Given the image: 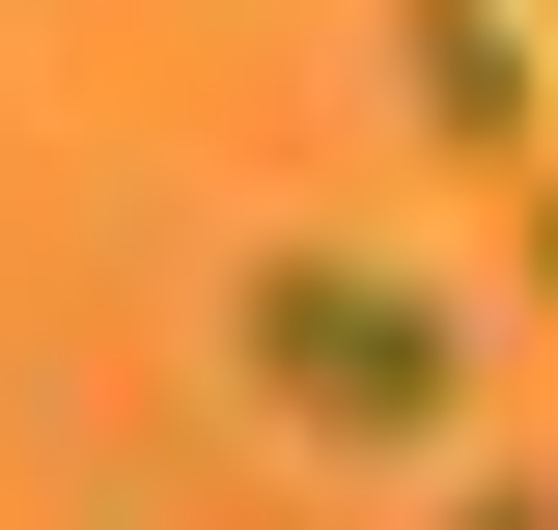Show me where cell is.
Wrapping results in <instances>:
<instances>
[{
    "instance_id": "5",
    "label": "cell",
    "mask_w": 558,
    "mask_h": 530,
    "mask_svg": "<svg viewBox=\"0 0 558 530\" xmlns=\"http://www.w3.org/2000/svg\"><path fill=\"white\" fill-rule=\"evenodd\" d=\"M531 28H558V0H531Z\"/></svg>"
},
{
    "instance_id": "3",
    "label": "cell",
    "mask_w": 558,
    "mask_h": 530,
    "mask_svg": "<svg viewBox=\"0 0 558 530\" xmlns=\"http://www.w3.org/2000/svg\"><path fill=\"white\" fill-rule=\"evenodd\" d=\"M447 530H558V474H475V503H447Z\"/></svg>"
},
{
    "instance_id": "4",
    "label": "cell",
    "mask_w": 558,
    "mask_h": 530,
    "mask_svg": "<svg viewBox=\"0 0 558 530\" xmlns=\"http://www.w3.org/2000/svg\"><path fill=\"white\" fill-rule=\"evenodd\" d=\"M531 279H558V196H531Z\"/></svg>"
},
{
    "instance_id": "1",
    "label": "cell",
    "mask_w": 558,
    "mask_h": 530,
    "mask_svg": "<svg viewBox=\"0 0 558 530\" xmlns=\"http://www.w3.org/2000/svg\"><path fill=\"white\" fill-rule=\"evenodd\" d=\"M223 335H252V419H279V447H336V474H391V447H447V419H475V335H447V279L307 252V224L223 279Z\"/></svg>"
},
{
    "instance_id": "2",
    "label": "cell",
    "mask_w": 558,
    "mask_h": 530,
    "mask_svg": "<svg viewBox=\"0 0 558 530\" xmlns=\"http://www.w3.org/2000/svg\"><path fill=\"white\" fill-rule=\"evenodd\" d=\"M531 84H558L531 0H391V112H418V140H475V168H502V140H531Z\"/></svg>"
}]
</instances>
